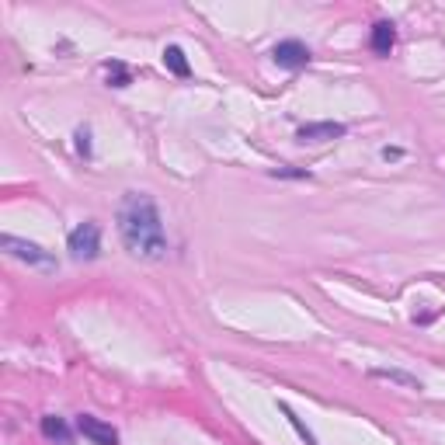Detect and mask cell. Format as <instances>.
<instances>
[{"label": "cell", "instance_id": "6da1fadb", "mask_svg": "<svg viewBox=\"0 0 445 445\" xmlns=\"http://www.w3.org/2000/svg\"><path fill=\"white\" fill-rule=\"evenodd\" d=\"M119 237L133 258L143 261H160L167 258V233H163V219L157 202L146 192H126L119 202Z\"/></svg>", "mask_w": 445, "mask_h": 445}, {"label": "cell", "instance_id": "7a4b0ae2", "mask_svg": "<svg viewBox=\"0 0 445 445\" xmlns=\"http://www.w3.org/2000/svg\"><path fill=\"white\" fill-rule=\"evenodd\" d=\"M70 254L77 261H94L101 254V230H98V223H80V227L70 233Z\"/></svg>", "mask_w": 445, "mask_h": 445}, {"label": "cell", "instance_id": "3957f363", "mask_svg": "<svg viewBox=\"0 0 445 445\" xmlns=\"http://www.w3.org/2000/svg\"><path fill=\"white\" fill-rule=\"evenodd\" d=\"M0 247H4L11 258H18V261L42 264V268H56V258H52L49 251H42L38 244H32V240H21V237H11V233H4V237H0Z\"/></svg>", "mask_w": 445, "mask_h": 445}, {"label": "cell", "instance_id": "277c9868", "mask_svg": "<svg viewBox=\"0 0 445 445\" xmlns=\"http://www.w3.org/2000/svg\"><path fill=\"white\" fill-rule=\"evenodd\" d=\"M271 60H275L278 67H286V70H299V67L310 63V49H306L299 38H286V42H278V45L271 49Z\"/></svg>", "mask_w": 445, "mask_h": 445}, {"label": "cell", "instance_id": "5b68a950", "mask_svg": "<svg viewBox=\"0 0 445 445\" xmlns=\"http://www.w3.org/2000/svg\"><path fill=\"white\" fill-rule=\"evenodd\" d=\"M77 431L87 442H94V445H119V431L111 428V424H104V421H98V418H91V414L77 418Z\"/></svg>", "mask_w": 445, "mask_h": 445}, {"label": "cell", "instance_id": "8992f818", "mask_svg": "<svg viewBox=\"0 0 445 445\" xmlns=\"http://www.w3.org/2000/svg\"><path fill=\"white\" fill-rule=\"evenodd\" d=\"M348 133V126L341 122H310V126H299L296 139L299 143H327V139H341Z\"/></svg>", "mask_w": 445, "mask_h": 445}, {"label": "cell", "instance_id": "52a82bcc", "mask_svg": "<svg viewBox=\"0 0 445 445\" xmlns=\"http://www.w3.org/2000/svg\"><path fill=\"white\" fill-rule=\"evenodd\" d=\"M393 42H397V32H393V25H389V21H376V25H372V35H369V45H372V52H379V56H389V49H393Z\"/></svg>", "mask_w": 445, "mask_h": 445}, {"label": "cell", "instance_id": "ba28073f", "mask_svg": "<svg viewBox=\"0 0 445 445\" xmlns=\"http://www.w3.org/2000/svg\"><path fill=\"white\" fill-rule=\"evenodd\" d=\"M163 67L171 70L174 77H188V73H192V67H188V56H185V49H181V45H167V49H163Z\"/></svg>", "mask_w": 445, "mask_h": 445}, {"label": "cell", "instance_id": "9c48e42d", "mask_svg": "<svg viewBox=\"0 0 445 445\" xmlns=\"http://www.w3.org/2000/svg\"><path fill=\"white\" fill-rule=\"evenodd\" d=\"M42 435L49 438V442H60V445H67L70 442V428H67V421L63 418H42Z\"/></svg>", "mask_w": 445, "mask_h": 445}, {"label": "cell", "instance_id": "30bf717a", "mask_svg": "<svg viewBox=\"0 0 445 445\" xmlns=\"http://www.w3.org/2000/svg\"><path fill=\"white\" fill-rule=\"evenodd\" d=\"M376 379H389V383H400V386H411V389H421V379L418 376H407V372H397V369H372Z\"/></svg>", "mask_w": 445, "mask_h": 445}, {"label": "cell", "instance_id": "8fae6325", "mask_svg": "<svg viewBox=\"0 0 445 445\" xmlns=\"http://www.w3.org/2000/svg\"><path fill=\"white\" fill-rule=\"evenodd\" d=\"M278 411H282V414H286V418H289V424H293V428H296V435H299V438H303V442H306V445H320V442H317V438H313V431H310V428H306V424H303V421H299V418H296V411H293V407H289V404H278Z\"/></svg>", "mask_w": 445, "mask_h": 445}, {"label": "cell", "instance_id": "7c38bea8", "mask_svg": "<svg viewBox=\"0 0 445 445\" xmlns=\"http://www.w3.org/2000/svg\"><path fill=\"white\" fill-rule=\"evenodd\" d=\"M108 84H111V87H129V84H133V73H129L122 63L111 60V63H108Z\"/></svg>", "mask_w": 445, "mask_h": 445}, {"label": "cell", "instance_id": "4fadbf2b", "mask_svg": "<svg viewBox=\"0 0 445 445\" xmlns=\"http://www.w3.org/2000/svg\"><path fill=\"white\" fill-rule=\"evenodd\" d=\"M77 150H80L84 157L91 153V133H87V129H77Z\"/></svg>", "mask_w": 445, "mask_h": 445}, {"label": "cell", "instance_id": "5bb4252c", "mask_svg": "<svg viewBox=\"0 0 445 445\" xmlns=\"http://www.w3.org/2000/svg\"><path fill=\"white\" fill-rule=\"evenodd\" d=\"M275 178H310L306 171H296V167H278V171H271Z\"/></svg>", "mask_w": 445, "mask_h": 445}, {"label": "cell", "instance_id": "9a60e30c", "mask_svg": "<svg viewBox=\"0 0 445 445\" xmlns=\"http://www.w3.org/2000/svg\"><path fill=\"white\" fill-rule=\"evenodd\" d=\"M383 157H386V160H400V157H404V150H397V146H386V150H383Z\"/></svg>", "mask_w": 445, "mask_h": 445}]
</instances>
